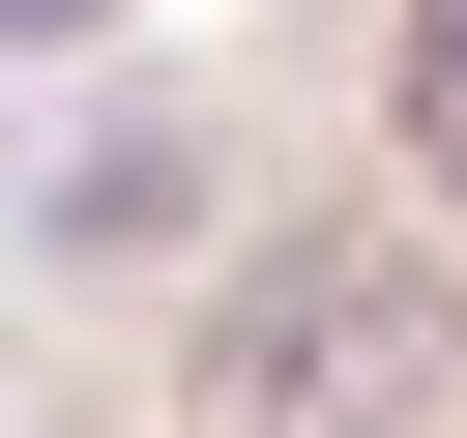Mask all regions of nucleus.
<instances>
[{"instance_id":"2","label":"nucleus","mask_w":467,"mask_h":438,"mask_svg":"<svg viewBox=\"0 0 467 438\" xmlns=\"http://www.w3.org/2000/svg\"><path fill=\"white\" fill-rule=\"evenodd\" d=\"M0 29H88V0H0Z\"/></svg>"},{"instance_id":"1","label":"nucleus","mask_w":467,"mask_h":438,"mask_svg":"<svg viewBox=\"0 0 467 438\" xmlns=\"http://www.w3.org/2000/svg\"><path fill=\"white\" fill-rule=\"evenodd\" d=\"M409 175L467 204V0H409Z\"/></svg>"}]
</instances>
